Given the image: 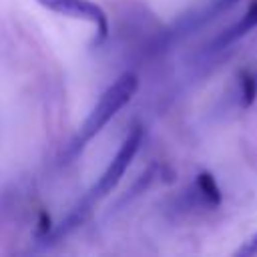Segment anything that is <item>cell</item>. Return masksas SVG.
<instances>
[{"mask_svg": "<svg viewBox=\"0 0 257 257\" xmlns=\"http://www.w3.org/2000/svg\"><path fill=\"white\" fill-rule=\"evenodd\" d=\"M137 90H139V78L133 72H124L116 80H112V84L98 96L96 104L92 106V110L88 112V116L80 124L78 133L70 145V151L74 155L80 153L114 118V114L133 100Z\"/></svg>", "mask_w": 257, "mask_h": 257, "instance_id": "6da1fadb", "label": "cell"}, {"mask_svg": "<svg viewBox=\"0 0 257 257\" xmlns=\"http://www.w3.org/2000/svg\"><path fill=\"white\" fill-rule=\"evenodd\" d=\"M143 139H145V128H143L141 124H135V126L126 133V137L122 139L118 151L114 153V157H112L110 163L106 165L104 173L98 177V181H96V183L92 185V189L88 191V197H86L88 203L98 201V199L106 197L108 193H112V189L120 183V179L124 177L126 169L131 167L135 155L139 153V149H141V145H143Z\"/></svg>", "mask_w": 257, "mask_h": 257, "instance_id": "7a4b0ae2", "label": "cell"}, {"mask_svg": "<svg viewBox=\"0 0 257 257\" xmlns=\"http://www.w3.org/2000/svg\"><path fill=\"white\" fill-rule=\"evenodd\" d=\"M34 2L40 4L42 8L54 12V14L90 22L94 26V30H96L98 42L108 36V16L92 0H34Z\"/></svg>", "mask_w": 257, "mask_h": 257, "instance_id": "3957f363", "label": "cell"}, {"mask_svg": "<svg viewBox=\"0 0 257 257\" xmlns=\"http://www.w3.org/2000/svg\"><path fill=\"white\" fill-rule=\"evenodd\" d=\"M255 26H257V0H253V2L249 4V8L243 12V16H241L235 24H231L229 28H225V30L213 40L211 50H223V48L235 44L237 40H241L243 36H247Z\"/></svg>", "mask_w": 257, "mask_h": 257, "instance_id": "277c9868", "label": "cell"}, {"mask_svg": "<svg viewBox=\"0 0 257 257\" xmlns=\"http://www.w3.org/2000/svg\"><path fill=\"white\" fill-rule=\"evenodd\" d=\"M195 191L203 205L207 207H219L221 205V189L215 181V177L207 171L199 173L195 179Z\"/></svg>", "mask_w": 257, "mask_h": 257, "instance_id": "5b68a950", "label": "cell"}, {"mask_svg": "<svg viewBox=\"0 0 257 257\" xmlns=\"http://www.w3.org/2000/svg\"><path fill=\"white\" fill-rule=\"evenodd\" d=\"M255 94H257V78L249 72H243L241 74V104L249 106L255 100Z\"/></svg>", "mask_w": 257, "mask_h": 257, "instance_id": "8992f818", "label": "cell"}, {"mask_svg": "<svg viewBox=\"0 0 257 257\" xmlns=\"http://www.w3.org/2000/svg\"><path fill=\"white\" fill-rule=\"evenodd\" d=\"M239 0H215L213 4H211V8L201 16V20L199 22H205V20H211V18H215L219 12H223V10H227V8H231L233 4H237Z\"/></svg>", "mask_w": 257, "mask_h": 257, "instance_id": "52a82bcc", "label": "cell"}, {"mask_svg": "<svg viewBox=\"0 0 257 257\" xmlns=\"http://www.w3.org/2000/svg\"><path fill=\"white\" fill-rule=\"evenodd\" d=\"M237 255H241V257H251V255H257V233L251 237V239H247L245 241V245L237 251Z\"/></svg>", "mask_w": 257, "mask_h": 257, "instance_id": "ba28073f", "label": "cell"}]
</instances>
